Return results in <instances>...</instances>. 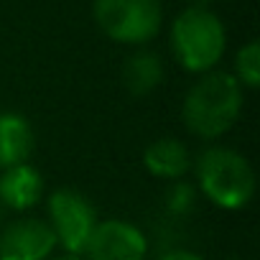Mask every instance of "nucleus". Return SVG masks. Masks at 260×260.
<instances>
[{"label": "nucleus", "mask_w": 260, "mask_h": 260, "mask_svg": "<svg viewBox=\"0 0 260 260\" xmlns=\"http://www.w3.org/2000/svg\"><path fill=\"white\" fill-rule=\"evenodd\" d=\"M143 164H146L148 174H153L158 179H174L176 181L189 171L191 156H189L184 143H179L174 138H158L146 148Z\"/></svg>", "instance_id": "9d476101"}, {"label": "nucleus", "mask_w": 260, "mask_h": 260, "mask_svg": "<svg viewBox=\"0 0 260 260\" xmlns=\"http://www.w3.org/2000/svg\"><path fill=\"white\" fill-rule=\"evenodd\" d=\"M49 217L56 245H61L72 255H82L89 235L97 227V212L89 199L74 189H59L49 197Z\"/></svg>", "instance_id": "39448f33"}, {"label": "nucleus", "mask_w": 260, "mask_h": 260, "mask_svg": "<svg viewBox=\"0 0 260 260\" xmlns=\"http://www.w3.org/2000/svg\"><path fill=\"white\" fill-rule=\"evenodd\" d=\"M164 82V64L153 51H138L122 64V84L133 97L151 94Z\"/></svg>", "instance_id": "9b49d317"}, {"label": "nucleus", "mask_w": 260, "mask_h": 260, "mask_svg": "<svg viewBox=\"0 0 260 260\" xmlns=\"http://www.w3.org/2000/svg\"><path fill=\"white\" fill-rule=\"evenodd\" d=\"M3 212H6V207H3V202H0V219H3Z\"/></svg>", "instance_id": "f3484780"}, {"label": "nucleus", "mask_w": 260, "mask_h": 260, "mask_svg": "<svg viewBox=\"0 0 260 260\" xmlns=\"http://www.w3.org/2000/svg\"><path fill=\"white\" fill-rule=\"evenodd\" d=\"M224 44L227 36L222 21L202 6L184 11L174 21L171 46L179 64L189 72H212L224 54Z\"/></svg>", "instance_id": "7ed1b4c3"}, {"label": "nucleus", "mask_w": 260, "mask_h": 260, "mask_svg": "<svg viewBox=\"0 0 260 260\" xmlns=\"http://www.w3.org/2000/svg\"><path fill=\"white\" fill-rule=\"evenodd\" d=\"M235 69H237V82L255 89L260 84V46L252 41L247 46H242L237 51V59H235Z\"/></svg>", "instance_id": "f8f14e48"}, {"label": "nucleus", "mask_w": 260, "mask_h": 260, "mask_svg": "<svg viewBox=\"0 0 260 260\" xmlns=\"http://www.w3.org/2000/svg\"><path fill=\"white\" fill-rule=\"evenodd\" d=\"M169 207H171L174 212L184 214V212L191 207V189H189V186H184V184L174 186V189L169 191Z\"/></svg>", "instance_id": "ddd939ff"}, {"label": "nucleus", "mask_w": 260, "mask_h": 260, "mask_svg": "<svg viewBox=\"0 0 260 260\" xmlns=\"http://www.w3.org/2000/svg\"><path fill=\"white\" fill-rule=\"evenodd\" d=\"M158 0H94V21L117 44H146L161 28Z\"/></svg>", "instance_id": "20e7f679"}, {"label": "nucleus", "mask_w": 260, "mask_h": 260, "mask_svg": "<svg viewBox=\"0 0 260 260\" xmlns=\"http://www.w3.org/2000/svg\"><path fill=\"white\" fill-rule=\"evenodd\" d=\"M194 3H197V6H202V8H204V6H207V3H212V0H194Z\"/></svg>", "instance_id": "2eb2a0df"}, {"label": "nucleus", "mask_w": 260, "mask_h": 260, "mask_svg": "<svg viewBox=\"0 0 260 260\" xmlns=\"http://www.w3.org/2000/svg\"><path fill=\"white\" fill-rule=\"evenodd\" d=\"M158 260H202V257H199V255H194V252H189V250H174V252L161 255Z\"/></svg>", "instance_id": "4468645a"}, {"label": "nucleus", "mask_w": 260, "mask_h": 260, "mask_svg": "<svg viewBox=\"0 0 260 260\" xmlns=\"http://www.w3.org/2000/svg\"><path fill=\"white\" fill-rule=\"evenodd\" d=\"M242 110V87L227 72H204L186 92L181 115L194 136L212 141L235 125Z\"/></svg>", "instance_id": "f257e3e1"}, {"label": "nucleus", "mask_w": 260, "mask_h": 260, "mask_svg": "<svg viewBox=\"0 0 260 260\" xmlns=\"http://www.w3.org/2000/svg\"><path fill=\"white\" fill-rule=\"evenodd\" d=\"M146 252L148 240L136 224L122 219H105L97 222L82 255L89 260H143Z\"/></svg>", "instance_id": "423d86ee"}, {"label": "nucleus", "mask_w": 260, "mask_h": 260, "mask_svg": "<svg viewBox=\"0 0 260 260\" xmlns=\"http://www.w3.org/2000/svg\"><path fill=\"white\" fill-rule=\"evenodd\" d=\"M36 146L31 122L18 112H0V166L11 169L28 164Z\"/></svg>", "instance_id": "1a4fd4ad"}, {"label": "nucleus", "mask_w": 260, "mask_h": 260, "mask_svg": "<svg viewBox=\"0 0 260 260\" xmlns=\"http://www.w3.org/2000/svg\"><path fill=\"white\" fill-rule=\"evenodd\" d=\"M54 247V230L34 217L16 219L0 232V260H49Z\"/></svg>", "instance_id": "0eeeda50"}, {"label": "nucleus", "mask_w": 260, "mask_h": 260, "mask_svg": "<svg viewBox=\"0 0 260 260\" xmlns=\"http://www.w3.org/2000/svg\"><path fill=\"white\" fill-rule=\"evenodd\" d=\"M56 260H79L77 255H67V257H56Z\"/></svg>", "instance_id": "dca6fc26"}, {"label": "nucleus", "mask_w": 260, "mask_h": 260, "mask_svg": "<svg viewBox=\"0 0 260 260\" xmlns=\"http://www.w3.org/2000/svg\"><path fill=\"white\" fill-rule=\"evenodd\" d=\"M197 176L204 197L222 209H242L255 194V171L232 148L204 151L197 161Z\"/></svg>", "instance_id": "f03ea898"}, {"label": "nucleus", "mask_w": 260, "mask_h": 260, "mask_svg": "<svg viewBox=\"0 0 260 260\" xmlns=\"http://www.w3.org/2000/svg\"><path fill=\"white\" fill-rule=\"evenodd\" d=\"M44 194V179L41 174L28 166V164H18L6 169V174L0 176V202L6 209H31Z\"/></svg>", "instance_id": "6e6552de"}]
</instances>
